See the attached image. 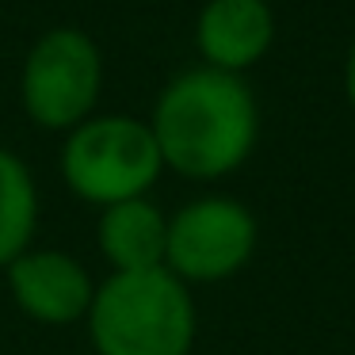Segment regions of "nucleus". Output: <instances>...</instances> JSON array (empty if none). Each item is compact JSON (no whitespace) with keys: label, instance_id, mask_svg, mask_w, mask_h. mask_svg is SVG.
<instances>
[{"label":"nucleus","instance_id":"obj_1","mask_svg":"<svg viewBox=\"0 0 355 355\" xmlns=\"http://www.w3.org/2000/svg\"><path fill=\"white\" fill-rule=\"evenodd\" d=\"M149 130L164 168L187 180H222L252 157L260 107L241 77L199 65L161 88Z\"/></svg>","mask_w":355,"mask_h":355},{"label":"nucleus","instance_id":"obj_2","mask_svg":"<svg viewBox=\"0 0 355 355\" xmlns=\"http://www.w3.org/2000/svg\"><path fill=\"white\" fill-rule=\"evenodd\" d=\"M96 355H191L195 302L168 268L111 271L88 306Z\"/></svg>","mask_w":355,"mask_h":355},{"label":"nucleus","instance_id":"obj_3","mask_svg":"<svg viewBox=\"0 0 355 355\" xmlns=\"http://www.w3.org/2000/svg\"><path fill=\"white\" fill-rule=\"evenodd\" d=\"M164 172L149 123L130 115H92L62 141V176L92 207L141 199Z\"/></svg>","mask_w":355,"mask_h":355},{"label":"nucleus","instance_id":"obj_4","mask_svg":"<svg viewBox=\"0 0 355 355\" xmlns=\"http://www.w3.org/2000/svg\"><path fill=\"white\" fill-rule=\"evenodd\" d=\"M103 88L100 46L77 27H54L31 46L19 73V103L42 130H73L92 119Z\"/></svg>","mask_w":355,"mask_h":355},{"label":"nucleus","instance_id":"obj_5","mask_svg":"<svg viewBox=\"0 0 355 355\" xmlns=\"http://www.w3.org/2000/svg\"><path fill=\"white\" fill-rule=\"evenodd\" d=\"M256 252V218L230 195H207L168 218L164 268L180 283H222Z\"/></svg>","mask_w":355,"mask_h":355},{"label":"nucleus","instance_id":"obj_6","mask_svg":"<svg viewBox=\"0 0 355 355\" xmlns=\"http://www.w3.org/2000/svg\"><path fill=\"white\" fill-rule=\"evenodd\" d=\"M4 271H8L12 298L31 321L73 324L88 317L96 286L77 256L58 248H27Z\"/></svg>","mask_w":355,"mask_h":355},{"label":"nucleus","instance_id":"obj_7","mask_svg":"<svg viewBox=\"0 0 355 355\" xmlns=\"http://www.w3.org/2000/svg\"><path fill=\"white\" fill-rule=\"evenodd\" d=\"M275 42V12L268 0H207L195 19V50L202 65L241 77L263 62Z\"/></svg>","mask_w":355,"mask_h":355},{"label":"nucleus","instance_id":"obj_8","mask_svg":"<svg viewBox=\"0 0 355 355\" xmlns=\"http://www.w3.org/2000/svg\"><path fill=\"white\" fill-rule=\"evenodd\" d=\"M103 260L111 271H149L164 268V248H168V218L141 195V199L111 202L100 210L96 225Z\"/></svg>","mask_w":355,"mask_h":355},{"label":"nucleus","instance_id":"obj_9","mask_svg":"<svg viewBox=\"0 0 355 355\" xmlns=\"http://www.w3.org/2000/svg\"><path fill=\"white\" fill-rule=\"evenodd\" d=\"M39 225V191L35 176L12 149L0 146V268L31 248Z\"/></svg>","mask_w":355,"mask_h":355},{"label":"nucleus","instance_id":"obj_10","mask_svg":"<svg viewBox=\"0 0 355 355\" xmlns=\"http://www.w3.org/2000/svg\"><path fill=\"white\" fill-rule=\"evenodd\" d=\"M344 92H347V103L355 107V39L347 46V62H344Z\"/></svg>","mask_w":355,"mask_h":355}]
</instances>
